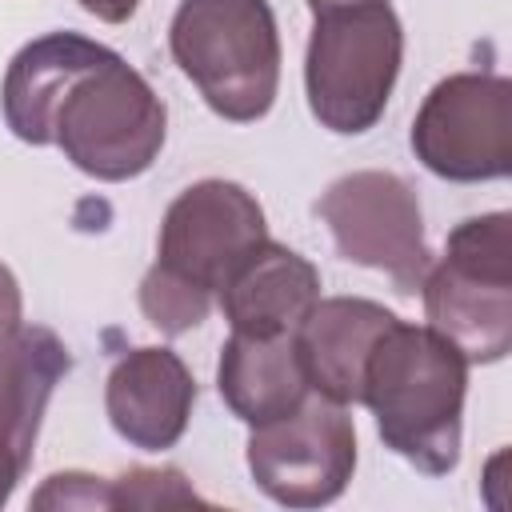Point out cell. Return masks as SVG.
<instances>
[{
	"mask_svg": "<svg viewBox=\"0 0 512 512\" xmlns=\"http://www.w3.org/2000/svg\"><path fill=\"white\" fill-rule=\"evenodd\" d=\"M468 360L432 328L392 320L368 352L364 400L380 440L428 476L460 464Z\"/></svg>",
	"mask_w": 512,
	"mask_h": 512,
	"instance_id": "6da1fadb",
	"label": "cell"
},
{
	"mask_svg": "<svg viewBox=\"0 0 512 512\" xmlns=\"http://www.w3.org/2000/svg\"><path fill=\"white\" fill-rule=\"evenodd\" d=\"M168 48L216 116L252 124L272 108L280 32L268 0H180Z\"/></svg>",
	"mask_w": 512,
	"mask_h": 512,
	"instance_id": "7a4b0ae2",
	"label": "cell"
},
{
	"mask_svg": "<svg viewBox=\"0 0 512 512\" xmlns=\"http://www.w3.org/2000/svg\"><path fill=\"white\" fill-rule=\"evenodd\" d=\"M420 296L428 328L468 364L504 360L512 348V216L484 212L456 224Z\"/></svg>",
	"mask_w": 512,
	"mask_h": 512,
	"instance_id": "3957f363",
	"label": "cell"
},
{
	"mask_svg": "<svg viewBox=\"0 0 512 512\" xmlns=\"http://www.w3.org/2000/svg\"><path fill=\"white\" fill-rule=\"evenodd\" d=\"M404 60V28L388 0L320 12L308 36L304 88L312 116L340 136L368 132L392 96Z\"/></svg>",
	"mask_w": 512,
	"mask_h": 512,
	"instance_id": "277c9868",
	"label": "cell"
},
{
	"mask_svg": "<svg viewBox=\"0 0 512 512\" xmlns=\"http://www.w3.org/2000/svg\"><path fill=\"white\" fill-rule=\"evenodd\" d=\"M164 128V100L112 52L64 92L52 120V144H60L84 176L120 184L152 168L164 148Z\"/></svg>",
	"mask_w": 512,
	"mask_h": 512,
	"instance_id": "5b68a950",
	"label": "cell"
},
{
	"mask_svg": "<svg viewBox=\"0 0 512 512\" xmlns=\"http://www.w3.org/2000/svg\"><path fill=\"white\" fill-rule=\"evenodd\" d=\"M416 160L456 184L500 180L512 168V84L492 72L440 80L412 120Z\"/></svg>",
	"mask_w": 512,
	"mask_h": 512,
	"instance_id": "8992f818",
	"label": "cell"
},
{
	"mask_svg": "<svg viewBox=\"0 0 512 512\" xmlns=\"http://www.w3.org/2000/svg\"><path fill=\"white\" fill-rule=\"evenodd\" d=\"M316 216L328 224L336 252L352 264L384 272L396 292H420L432 264L416 192L396 172H348L316 200Z\"/></svg>",
	"mask_w": 512,
	"mask_h": 512,
	"instance_id": "52a82bcc",
	"label": "cell"
},
{
	"mask_svg": "<svg viewBox=\"0 0 512 512\" xmlns=\"http://www.w3.org/2000/svg\"><path fill=\"white\" fill-rule=\"evenodd\" d=\"M356 468V428L344 404L324 396L296 412L256 424L248 436V472L256 488L284 508L332 504Z\"/></svg>",
	"mask_w": 512,
	"mask_h": 512,
	"instance_id": "ba28073f",
	"label": "cell"
},
{
	"mask_svg": "<svg viewBox=\"0 0 512 512\" xmlns=\"http://www.w3.org/2000/svg\"><path fill=\"white\" fill-rule=\"evenodd\" d=\"M268 240L264 208L256 196L232 180H200L184 188L160 220L156 264L208 288L212 296L232 276V268Z\"/></svg>",
	"mask_w": 512,
	"mask_h": 512,
	"instance_id": "9c48e42d",
	"label": "cell"
},
{
	"mask_svg": "<svg viewBox=\"0 0 512 512\" xmlns=\"http://www.w3.org/2000/svg\"><path fill=\"white\" fill-rule=\"evenodd\" d=\"M68 368L64 340L44 324H16L0 340V508L32 464L44 408Z\"/></svg>",
	"mask_w": 512,
	"mask_h": 512,
	"instance_id": "30bf717a",
	"label": "cell"
},
{
	"mask_svg": "<svg viewBox=\"0 0 512 512\" xmlns=\"http://www.w3.org/2000/svg\"><path fill=\"white\" fill-rule=\"evenodd\" d=\"M196 380L168 348H136L120 356L104 384V408L120 440L144 452L172 448L192 416Z\"/></svg>",
	"mask_w": 512,
	"mask_h": 512,
	"instance_id": "8fae6325",
	"label": "cell"
},
{
	"mask_svg": "<svg viewBox=\"0 0 512 512\" xmlns=\"http://www.w3.org/2000/svg\"><path fill=\"white\" fill-rule=\"evenodd\" d=\"M392 320L396 312L364 296L316 300L308 316L292 328V344L308 376V388L332 404H360L368 352Z\"/></svg>",
	"mask_w": 512,
	"mask_h": 512,
	"instance_id": "7c38bea8",
	"label": "cell"
},
{
	"mask_svg": "<svg viewBox=\"0 0 512 512\" xmlns=\"http://www.w3.org/2000/svg\"><path fill=\"white\" fill-rule=\"evenodd\" d=\"M216 296L232 332L284 336L320 300V272L300 252L264 240L232 268V276L220 284Z\"/></svg>",
	"mask_w": 512,
	"mask_h": 512,
	"instance_id": "4fadbf2b",
	"label": "cell"
},
{
	"mask_svg": "<svg viewBox=\"0 0 512 512\" xmlns=\"http://www.w3.org/2000/svg\"><path fill=\"white\" fill-rule=\"evenodd\" d=\"M104 56H112V48L76 32H48L24 44L12 56L0 88L4 120L12 136H20L24 144H52V120L64 92Z\"/></svg>",
	"mask_w": 512,
	"mask_h": 512,
	"instance_id": "5bb4252c",
	"label": "cell"
},
{
	"mask_svg": "<svg viewBox=\"0 0 512 512\" xmlns=\"http://www.w3.org/2000/svg\"><path fill=\"white\" fill-rule=\"evenodd\" d=\"M216 388L228 412L244 424H272L308 400V376L300 368L292 332L284 336H244L232 332L220 348Z\"/></svg>",
	"mask_w": 512,
	"mask_h": 512,
	"instance_id": "9a60e30c",
	"label": "cell"
},
{
	"mask_svg": "<svg viewBox=\"0 0 512 512\" xmlns=\"http://www.w3.org/2000/svg\"><path fill=\"white\" fill-rule=\"evenodd\" d=\"M208 308H212V292L176 276L164 264H152L140 280V312L164 336H180V332L196 328L208 316Z\"/></svg>",
	"mask_w": 512,
	"mask_h": 512,
	"instance_id": "2e32d148",
	"label": "cell"
},
{
	"mask_svg": "<svg viewBox=\"0 0 512 512\" xmlns=\"http://www.w3.org/2000/svg\"><path fill=\"white\" fill-rule=\"evenodd\" d=\"M204 504L176 468H128L108 480V508H188Z\"/></svg>",
	"mask_w": 512,
	"mask_h": 512,
	"instance_id": "e0dca14e",
	"label": "cell"
},
{
	"mask_svg": "<svg viewBox=\"0 0 512 512\" xmlns=\"http://www.w3.org/2000/svg\"><path fill=\"white\" fill-rule=\"evenodd\" d=\"M32 508H108V480L88 472H56L32 496Z\"/></svg>",
	"mask_w": 512,
	"mask_h": 512,
	"instance_id": "ac0fdd59",
	"label": "cell"
},
{
	"mask_svg": "<svg viewBox=\"0 0 512 512\" xmlns=\"http://www.w3.org/2000/svg\"><path fill=\"white\" fill-rule=\"evenodd\" d=\"M20 324V284L16 276L0 264V340Z\"/></svg>",
	"mask_w": 512,
	"mask_h": 512,
	"instance_id": "d6986e66",
	"label": "cell"
},
{
	"mask_svg": "<svg viewBox=\"0 0 512 512\" xmlns=\"http://www.w3.org/2000/svg\"><path fill=\"white\" fill-rule=\"evenodd\" d=\"M136 4H140V0H80V8L92 12V16L104 20V24H124V20L136 12Z\"/></svg>",
	"mask_w": 512,
	"mask_h": 512,
	"instance_id": "ffe728a7",
	"label": "cell"
},
{
	"mask_svg": "<svg viewBox=\"0 0 512 512\" xmlns=\"http://www.w3.org/2000/svg\"><path fill=\"white\" fill-rule=\"evenodd\" d=\"M348 4H368V0H308L312 16H320V12H332V8H348Z\"/></svg>",
	"mask_w": 512,
	"mask_h": 512,
	"instance_id": "44dd1931",
	"label": "cell"
}]
</instances>
